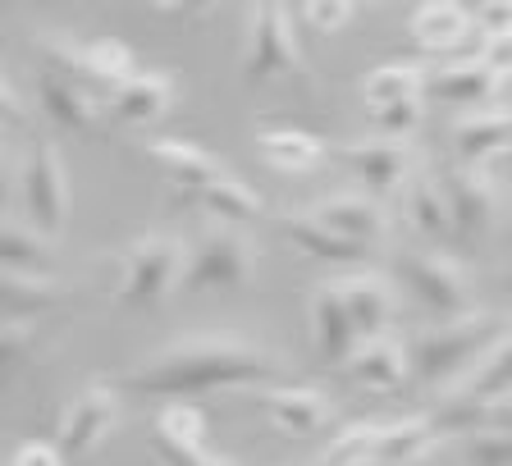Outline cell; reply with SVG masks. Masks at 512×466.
<instances>
[{
    "label": "cell",
    "instance_id": "obj_1",
    "mask_svg": "<svg viewBox=\"0 0 512 466\" xmlns=\"http://www.w3.org/2000/svg\"><path fill=\"white\" fill-rule=\"evenodd\" d=\"M288 366L266 343L243 339V334H188L174 339L165 352L147 357L142 366L115 375L119 389L142 393V398H165V403H192L206 393L229 389H270L284 380Z\"/></svg>",
    "mask_w": 512,
    "mask_h": 466
},
{
    "label": "cell",
    "instance_id": "obj_2",
    "mask_svg": "<svg viewBox=\"0 0 512 466\" xmlns=\"http://www.w3.org/2000/svg\"><path fill=\"white\" fill-rule=\"evenodd\" d=\"M508 329H512L508 320H503L499 311H490V307H476V311H467V316H458V320L426 325L421 334L407 339V348H412V380H421V384L458 380L471 361H476L485 348H494Z\"/></svg>",
    "mask_w": 512,
    "mask_h": 466
},
{
    "label": "cell",
    "instance_id": "obj_3",
    "mask_svg": "<svg viewBox=\"0 0 512 466\" xmlns=\"http://www.w3.org/2000/svg\"><path fill=\"white\" fill-rule=\"evenodd\" d=\"M183 265H188V247L183 238L165 229H147L138 243L124 252V275H119L115 288V307L124 311H156L170 288L183 284Z\"/></svg>",
    "mask_w": 512,
    "mask_h": 466
},
{
    "label": "cell",
    "instance_id": "obj_4",
    "mask_svg": "<svg viewBox=\"0 0 512 466\" xmlns=\"http://www.w3.org/2000/svg\"><path fill=\"white\" fill-rule=\"evenodd\" d=\"M32 42H37V51L46 55L51 74L74 78V83H83L87 92H96L101 101H110L128 78H138L133 51H128V42H119V37L74 42V37H64V32H37Z\"/></svg>",
    "mask_w": 512,
    "mask_h": 466
},
{
    "label": "cell",
    "instance_id": "obj_5",
    "mask_svg": "<svg viewBox=\"0 0 512 466\" xmlns=\"http://www.w3.org/2000/svg\"><path fill=\"white\" fill-rule=\"evenodd\" d=\"M243 78L266 87L275 78H307V55L298 42V10L261 0L247 10V46H243Z\"/></svg>",
    "mask_w": 512,
    "mask_h": 466
},
{
    "label": "cell",
    "instance_id": "obj_6",
    "mask_svg": "<svg viewBox=\"0 0 512 466\" xmlns=\"http://www.w3.org/2000/svg\"><path fill=\"white\" fill-rule=\"evenodd\" d=\"M394 279L403 284L407 302L416 311H426L430 320H458L467 311H476L471 302V279L448 252H426V247H412V252L394 256Z\"/></svg>",
    "mask_w": 512,
    "mask_h": 466
},
{
    "label": "cell",
    "instance_id": "obj_7",
    "mask_svg": "<svg viewBox=\"0 0 512 466\" xmlns=\"http://www.w3.org/2000/svg\"><path fill=\"white\" fill-rule=\"evenodd\" d=\"M256 279V238L238 224H206L197 233V243L188 247V265H183V293H229V288H247Z\"/></svg>",
    "mask_w": 512,
    "mask_h": 466
},
{
    "label": "cell",
    "instance_id": "obj_8",
    "mask_svg": "<svg viewBox=\"0 0 512 466\" xmlns=\"http://www.w3.org/2000/svg\"><path fill=\"white\" fill-rule=\"evenodd\" d=\"M69 170H64V156L51 138H32L23 147L19 160V206H23V220L32 229H42L46 238L69 224Z\"/></svg>",
    "mask_w": 512,
    "mask_h": 466
},
{
    "label": "cell",
    "instance_id": "obj_9",
    "mask_svg": "<svg viewBox=\"0 0 512 466\" xmlns=\"http://www.w3.org/2000/svg\"><path fill=\"white\" fill-rule=\"evenodd\" d=\"M119 425V398L110 384H92L78 398H69L55 421V439L51 444L60 448L64 457H87L92 448H101L110 439V430Z\"/></svg>",
    "mask_w": 512,
    "mask_h": 466
},
{
    "label": "cell",
    "instance_id": "obj_10",
    "mask_svg": "<svg viewBox=\"0 0 512 466\" xmlns=\"http://www.w3.org/2000/svg\"><path fill=\"white\" fill-rule=\"evenodd\" d=\"M151 448L160 466H234L206 448V416L197 403H170L151 421Z\"/></svg>",
    "mask_w": 512,
    "mask_h": 466
},
{
    "label": "cell",
    "instance_id": "obj_11",
    "mask_svg": "<svg viewBox=\"0 0 512 466\" xmlns=\"http://www.w3.org/2000/svg\"><path fill=\"white\" fill-rule=\"evenodd\" d=\"M252 398L266 412V421L284 430L288 439H311L320 430H330L334 421V403L316 384H270V389H256Z\"/></svg>",
    "mask_w": 512,
    "mask_h": 466
},
{
    "label": "cell",
    "instance_id": "obj_12",
    "mask_svg": "<svg viewBox=\"0 0 512 466\" xmlns=\"http://www.w3.org/2000/svg\"><path fill=\"white\" fill-rule=\"evenodd\" d=\"M343 380L362 384L371 393H398L412 380V348H407L403 334H380V339H366L362 348L348 357L343 366Z\"/></svg>",
    "mask_w": 512,
    "mask_h": 466
},
{
    "label": "cell",
    "instance_id": "obj_13",
    "mask_svg": "<svg viewBox=\"0 0 512 466\" xmlns=\"http://www.w3.org/2000/svg\"><path fill=\"white\" fill-rule=\"evenodd\" d=\"M311 348L325 366H348V357L362 348L357 329H352V316H348V302H343L339 284H316L311 288Z\"/></svg>",
    "mask_w": 512,
    "mask_h": 466
},
{
    "label": "cell",
    "instance_id": "obj_14",
    "mask_svg": "<svg viewBox=\"0 0 512 466\" xmlns=\"http://www.w3.org/2000/svg\"><path fill=\"white\" fill-rule=\"evenodd\" d=\"M339 160L362 179V188L371 192V197H389V192H398L407 183V174H412V147H403V142H394V138L339 147Z\"/></svg>",
    "mask_w": 512,
    "mask_h": 466
},
{
    "label": "cell",
    "instance_id": "obj_15",
    "mask_svg": "<svg viewBox=\"0 0 512 466\" xmlns=\"http://www.w3.org/2000/svg\"><path fill=\"white\" fill-rule=\"evenodd\" d=\"M448 197V215H453V233L458 238H480L494 224V183L471 165H453L448 174H439Z\"/></svg>",
    "mask_w": 512,
    "mask_h": 466
},
{
    "label": "cell",
    "instance_id": "obj_16",
    "mask_svg": "<svg viewBox=\"0 0 512 466\" xmlns=\"http://www.w3.org/2000/svg\"><path fill=\"white\" fill-rule=\"evenodd\" d=\"M339 293L348 302V316H352V329H357V339H380L389 334L394 325V311H398V293L394 284L384 275H371V270H357V275L339 279Z\"/></svg>",
    "mask_w": 512,
    "mask_h": 466
},
{
    "label": "cell",
    "instance_id": "obj_17",
    "mask_svg": "<svg viewBox=\"0 0 512 466\" xmlns=\"http://www.w3.org/2000/svg\"><path fill=\"white\" fill-rule=\"evenodd\" d=\"M311 215L362 247L380 243L384 233H389V211H384V202L371 197V192H334V197H325Z\"/></svg>",
    "mask_w": 512,
    "mask_h": 466
},
{
    "label": "cell",
    "instance_id": "obj_18",
    "mask_svg": "<svg viewBox=\"0 0 512 466\" xmlns=\"http://www.w3.org/2000/svg\"><path fill=\"white\" fill-rule=\"evenodd\" d=\"M453 156L471 170H480L485 160L512 151V110H467L453 124Z\"/></svg>",
    "mask_w": 512,
    "mask_h": 466
},
{
    "label": "cell",
    "instance_id": "obj_19",
    "mask_svg": "<svg viewBox=\"0 0 512 466\" xmlns=\"http://www.w3.org/2000/svg\"><path fill=\"white\" fill-rule=\"evenodd\" d=\"M37 106H42V115L51 119L55 128L92 133L96 119H101V110H106V101H101L96 92H87L83 83H74V78L42 74V83H37Z\"/></svg>",
    "mask_w": 512,
    "mask_h": 466
},
{
    "label": "cell",
    "instance_id": "obj_20",
    "mask_svg": "<svg viewBox=\"0 0 512 466\" xmlns=\"http://www.w3.org/2000/svg\"><path fill=\"white\" fill-rule=\"evenodd\" d=\"M170 106H174V78L170 74H138L106 101V119L119 128H147Z\"/></svg>",
    "mask_w": 512,
    "mask_h": 466
},
{
    "label": "cell",
    "instance_id": "obj_21",
    "mask_svg": "<svg viewBox=\"0 0 512 466\" xmlns=\"http://www.w3.org/2000/svg\"><path fill=\"white\" fill-rule=\"evenodd\" d=\"M279 233H284L298 252L316 256V261H325V265H366V256H371V247H362V243H352V238H343V233H334L330 224H320L311 211L279 215Z\"/></svg>",
    "mask_w": 512,
    "mask_h": 466
},
{
    "label": "cell",
    "instance_id": "obj_22",
    "mask_svg": "<svg viewBox=\"0 0 512 466\" xmlns=\"http://www.w3.org/2000/svg\"><path fill=\"white\" fill-rule=\"evenodd\" d=\"M439 439H467V435H485V430H499L512 435V393L490 398V403H458V398H444V403L430 412Z\"/></svg>",
    "mask_w": 512,
    "mask_h": 466
},
{
    "label": "cell",
    "instance_id": "obj_23",
    "mask_svg": "<svg viewBox=\"0 0 512 466\" xmlns=\"http://www.w3.org/2000/svg\"><path fill=\"white\" fill-rule=\"evenodd\" d=\"M142 151H147L151 165H160V170L170 174V179L179 183L183 192L206 188V183L224 179L220 156H211V151H202V147H192V142H179V138H156V142H147Z\"/></svg>",
    "mask_w": 512,
    "mask_h": 466
},
{
    "label": "cell",
    "instance_id": "obj_24",
    "mask_svg": "<svg viewBox=\"0 0 512 466\" xmlns=\"http://www.w3.org/2000/svg\"><path fill=\"white\" fill-rule=\"evenodd\" d=\"M55 238H46L42 229H32L19 215L0 220V265L5 275H51L55 265Z\"/></svg>",
    "mask_w": 512,
    "mask_h": 466
},
{
    "label": "cell",
    "instance_id": "obj_25",
    "mask_svg": "<svg viewBox=\"0 0 512 466\" xmlns=\"http://www.w3.org/2000/svg\"><path fill=\"white\" fill-rule=\"evenodd\" d=\"M192 206H202L206 215H211L215 224H238V229H247L252 220H261L266 215V197L256 188H247V183H238V179H215V183H206V188H192V192H183Z\"/></svg>",
    "mask_w": 512,
    "mask_h": 466
},
{
    "label": "cell",
    "instance_id": "obj_26",
    "mask_svg": "<svg viewBox=\"0 0 512 466\" xmlns=\"http://www.w3.org/2000/svg\"><path fill=\"white\" fill-rule=\"evenodd\" d=\"M252 147L261 151V160H266L270 170H316L320 160H325V142L316 138V133H307V128H288V124H270V128H256Z\"/></svg>",
    "mask_w": 512,
    "mask_h": 466
},
{
    "label": "cell",
    "instance_id": "obj_27",
    "mask_svg": "<svg viewBox=\"0 0 512 466\" xmlns=\"http://www.w3.org/2000/svg\"><path fill=\"white\" fill-rule=\"evenodd\" d=\"M435 444H439V435H435L430 412H412V416H398V421H384L380 425L375 448H371V462L407 466V462H416V457H426Z\"/></svg>",
    "mask_w": 512,
    "mask_h": 466
},
{
    "label": "cell",
    "instance_id": "obj_28",
    "mask_svg": "<svg viewBox=\"0 0 512 466\" xmlns=\"http://www.w3.org/2000/svg\"><path fill=\"white\" fill-rule=\"evenodd\" d=\"M494 87H499V78H494L485 64L462 60V64H448V69H435L426 83V96L439 101V106H471L476 110L494 96Z\"/></svg>",
    "mask_w": 512,
    "mask_h": 466
},
{
    "label": "cell",
    "instance_id": "obj_29",
    "mask_svg": "<svg viewBox=\"0 0 512 466\" xmlns=\"http://www.w3.org/2000/svg\"><path fill=\"white\" fill-rule=\"evenodd\" d=\"M407 32H412V42L421 51H453V46L467 42L471 14L462 5H453V0H430V5H416L412 10Z\"/></svg>",
    "mask_w": 512,
    "mask_h": 466
},
{
    "label": "cell",
    "instance_id": "obj_30",
    "mask_svg": "<svg viewBox=\"0 0 512 466\" xmlns=\"http://www.w3.org/2000/svg\"><path fill=\"white\" fill-rule=\"evenodd\" d=\"M403 215L421 238H448L453 233V215H448L444 183L435 174H416L403 192Z\"/></svg>",
    "mask_w": 512,
    "mask_h": 466
},
{
    "label": "cell",
    "instance_id": "obj_31",
    "mask_svg": "<svg viewBox=\"0 0 512 466\" xmlns=\"http://www.w3.org/2000/svg\"><path fill=\"white\" fill-rule=\"evenodd\" d=\"M426 83L430 78L421 74L416 64H380V69H371V74L362 78V101L375 115V110H389V106H398V101H421Z\"/></svg>",
    "mask_w": 512,
    "mask_h": 466
},
{
    "label": "cell",
    "instance_id": "obj_32",
    "mask_svg": "<svg viewBox=\"0 0 512 466\" xmlns=\"http://www.w3.org/2000/svg\"><path fill=\"white\" fill-rule=\"evenodd\" d=\"M60 302V284L51 275H0V307H5V320H19V325H32V320L51 311Z\"/></svg>",
    "mask_w": 512,
    "mask_h": 466
},
{
    "label": "cell",
    "instance_id": "obj_33",
    "mask_svg": "<svg viewBox=\"0 0 512 466\" xmlns=\"http://www.w3.org/2000/svg\"><path fill=\"white\" fill-rule=\"evenodd\" d=\"M503 393H512V329L480 357V366L462 380V389L453 398L458 403H490V398H503Z\"/></svg>",
    "mask_w": 512,
    "mask_h": 466
},
{
    "label": "cell",
    "instance_id": "obj_34",
    "mask_svg": "<svg viewBox=\"0 0 512 466\" xmlns=\"http://www.w3.org/2000/svg\"><path fill=\"white\" fill-rule=\"evenodd\" d=\"M375 435H380V425L375 421L348 425V430H339V435L330 439V448L316 457V466H357V462H366L371 448H375Z\"/></svg>",
    "mask_w": 512,
    "mask_h": 466
},
{
    "label": "cell",
    "instance_id": "obj_35",
    "mask_svg": "<svg viewBox=\"0 0 512 466\" xmlns=\"http://www.w3.org/2000/svg\"><path fill=\"white\" fill-rule=\"evenodd\" d=\"M462 462L467 466H512V435L485 430V435L462 439Z\"/></svg>",
    "mask_w": 512,
    "mask_h": 466
},
{
    "label": "cell",
    "instance_id": "obj_36",
    "mask_svg": "<svg viewBox=\"0 0 512 466\" xmlns=\"http://www.w3.org/2000/svg\"><path fill=\"white\" fill-rule=\"evenodd\" d=\"M352 14H357V5H352V0H307V5H298V19L307 23V28H316V32L348 28Z\"/></svg>",
    "mask_w": 512,
    "mask_h": 466
},
{
    "label": "cell",
    "instance_id": "obj_37",
    "mask_svg": "<svg viewBox=\"0 0 512 466\" xmlns=\"http://www.w3.org/2000/svg\"><path fill=\"white\" fill-rule=\"evenodd\" d=\"M32 343H37L32 325L5 320V329H0V366H5V375H14V371H19V361L32 357Z\"/></svg>",
    "mask_w": 512,
    "mask_h": 466
},
{
    "label": "cell",
    "instance_id": "obj_38",
    "mask_svg": "<svg viewBox=\"0 0 512 466\" xmlns=\"http://www.w3.org/2000/svg\"><path fill=\"white\" fill-rule=\"evenodd\" d=\"M416 124H421V101H398V106H389V110H375V128L394 142L403 138V133H412Z\"/></svg>",
    "mask_w": 512,
    "mask_h": 466
},
{
    "label": "cell",
    "instance_id": "obj_39",
    "mask_svg": "<svg viewBox=\"0 0 512 466\" xmlns=\"http://www.w3.org/2000/svg\"><path fill=\"white\" fill-rule=\"evenodd\" d=\"M471 23L485 28V42H490V37H508L512 32V0H485V5H476Z\"/></svg>",
    "mask_w": 512,
    "mask_h": 466
},
{
    "label": "cell",
    "instance_id": "obj_40",
    "mask_svg": "<svg viewBox=\"0 0 512 466\" xmlns=\"http://www.w3.org/2000/svg\"><path fill=\"white\" fill-rule=\"evenodd\" d=\"M5 466H64V453L55 444H42V439H23V444H14Z\"/></svg>",
    "mask_w": 512,
    "mask_h": 466
},
{
    "label": "cell",
    "instance_id": "obj_41",
    "mask_svg": "<svg viewBox=\"0 0 512 466\" xmlns=\"http://www.w3.org/2000/svg\"><path fill=\"white\" fill-rule=\"evenodd\" d=\"M480 64H485L494 78H512V32L508 37H490L485 51H480Z\"/></svg>",
    "mask_w": 512,
    "mask_h": 466
},
{
    "label": "cell",
    "instance_id": "obj_42",
    "mask_svg": "<svg viewBox=\"0 0 512 466\" xmlns=\"http://www.w3.org/2000/svg\"><path fill=\"white\" fill-rule=\"evenodd\" d=\"M0 115H5V128H19L23 124V106H19V92H14L10 74L0 78Z\"/></svg>",
    "mask_w": 512,
    "mask_h": 466
},
{
    "label": "cell",
    "instance_id": "obj_43",
    "mask_svg": "<svg viewBox=\"0 0 512 466\" xmlns=\"http://www.w3.org/2000/svg\"><path fill=\"white\" fill-rule=\"evenodd\" d=\"M503 293L512 297V265H508V270H503Z\"/></svg>",
    "mask_w": 512,
    "mask_h": 466
},
{
    "label": "cell",
    "instance_id": "obj_44",
    "mask_svg": "<svg viewBox=\"0 0 512 466\" xmlns=\"http://www.w3.org/2000/svg\"><path fill=\"white\" fill-rule=\"evenodd\" d=\"M357 466H380V462H371V457H366V462H357Z\"/></svg>",
    "mask_w": 512,
    "mask_h": 466
},
{
    "label": "cell",
    "instance_id": "obj_45",
    "mask_svg": "<svg viewBox=\"0 0 512 466\" xmlns=\"http://www.w3.org/2000/svg\"><path fill=\"white\" fill-rule=\"evenodd\" d=\"M508 238H512V224H508Z\"/></svg>",
    "mask_w": 512,
    "mask_h": 466
}]
</instances>
